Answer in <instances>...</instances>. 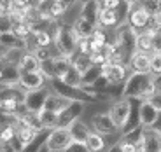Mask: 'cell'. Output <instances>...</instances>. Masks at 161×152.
<instances>
[{"label":"cell","mask_w":161,"mask_h":152,"mask_svg":"<svg viewBox=\"0 0 161 152\" xmlns=\"http://www.w3.org/2000/svg\"><path fill=\"white\" fill-rule=\"evenodd\" d=\"M158 91V79L153 73H130L128 80L123 86L125 100L149 101V98Z\"/></svg>","instance_id":"cell-1"},{"label":"cell","mask_w":161,"mask_h":152,"mask_svg":"<svg viewBox=\"0 0 161 152\" xmlns=\"http://www.w3.org/2000/svg\"><path fill=\"white\" fill-rule=\"evenodd\" d=\"M53 93L60 95L61 98L69 101H79V103H88V101H95L100 96L93 91L91 88H74V86H67L63 80L54 79L51 82Z\"/></svg>","instance_id":"cell-2"},{"label":"cell","mask_w":161,"mask_h":152,"mask_svg":"<svg viewBox=\"0 0 161 152\" xmlns=\"http://www.w3.org/2000/svg\"><path fill=\"white\" fill-rule=\"evenodd\" d=\"M53 46L56 49V54L63 58H70L72 60L77 52V37L72 30V24H61L58 26L56 37L53 40Z\"/></svg>","instance_id":"cell-3"},{"label":"cell","mask_w":161,"mask_h":152,"mask_svg":"<svg viewBox=\"0 0 161 152\" xmlns=\"http://www.w3.org/2000/svg\"><path fill=\"white\" fill-rule=\"evenodd\" d=\"M114 44L121 49V52L125 54L126 61L130 65L131 56L137 52V33L128 26V23L121 24L117 30H114Z\"/></svg>","instance_id":"cell-4"},{"label":"cell","mask_w":161,"mask_h":152,"mask_svg":"<svg viewBox=\"0 0 161 152\" xmlns=\"http://www.w3.org/2000/svg\"><path fill=\"white\" fill-rule=\"evenodd\" d=\"M149 21H151V14L144 7V4L130 2V12H128V18H126V23L133 32L135 33L145 32L147 26H149Z\"/></svg>","instance_id":"cell-5"},{"label":"cell","mask_w":161,"mask_h":152,"mask_svg":"<svg viewBox=\"0 0 161 152\" xmlns=\"http://www.w3.org/2000/svg\"><path fill=\"white\" fill-rule=\"evenodd\" d=\"M107 114H109L110 119L114 121V124L117 126V129L123 131L125 126L128 124L130 116H131V100L121 98V100L112 101V105H110V108H109V112Z\"/></svg>","instance_id":"cell-6"},{"label":"cell","mask_w":161,"mask_h":152,"mask_svg":"<svg viewBox=\"0 0 161 152\" xmlns=\"http://www.w3.org/2000/svg\"><path fill=\"white\" fill-rule=\"evenodd\" d=\"M72 144V136L67 128H56L49 131L47 140H46V145L51 152H65Z\"/></svg>","instance_id":"cell-7"},{"label":"cell","mask_w":161,"mask_h":152,"mask_svg":"<svg viewBox=\"0 0 161 152\" xmlns=\"http://www.w3.org/2000/svg\"><path fill=\"white\" fill-rule=\"evenodd\" d=\"M102 72H103V77L107 79V82L110 86H125V82L128 80L130 73H131L126 65H114V63L105 65L102 68Z\"/></svg>","instance_id":"cell-8"},{"label":"cell","mask_w":161,"mask_h":152,"mask_svg":"<svg viewBox=\"0 0 161 152\" xmlns=\"http://www.w3.org/2000/svg\"><path fill=\"white\" fill-rule=\"evenodd\" d=\"M82 112H84V103L70 101V103L67 105V108H63V112L58 114V128L69 129L75 121H79V117Z\"/></svg>","instance_id":"cell-9"},{"label":"cell","mask_w":161,"mask_h":152,"mask_svg":"<svg viewBox=\"0 0 161 152\" xmlns=\"http://www.w3.org/2000/svg\"><path fill=\"white\" fill-rule=\"evenodd\" d=\"M91 126H93V131L98 133L102 136H109V135H116L119 129L117 126L114 124V121L110 119L109 114L100 112V114H95L91 117Z\"/></svg>","instance_id":"cell-10"},{"label":"cell","mask_w":161,"mask_h":152,"mask_svg":"<svg viewBox=\"0 0 161 152\" xmlns=\"http://www.w3.org/2000/svg\"><path fill=\"white\" fill-rule=\"evenodd\" d=\"M46 77L40 72H33V73H23L19 77V88L23 89L25 93H33V91H40V89L47 88L46 86Z\"/></svg>","instance_id":"cell-11"},{"label":"cell","mask_w":161,"mask_h":152,"mask_svg":"<svg viewBox=\"0 0 161 152\" xmlns=\"http://www.w3.org/2000/svg\"><path fill=\"white\" fill-rule=\"evenodd\" d=\"M47 95H49V88H44L40 91H33V93H26V96H25V108L28 112L39 114L40 110H44V103H46Z\"/></svg>","instance_id":"cell-12"},{"label":"cell","mask_w":161,"mask_h":152,"mask_svg":"<svg viewBox=\"0 0 161 152\" xmlns=\"http://www.w3.org/2000/svg\"><path fill=\"white\" fill-rule=\"evenodd\" d=\"M138 152H161V135L154 129L145 128L142 142L138 145Z\"/></svg>","instance_id":"cell-13"},{"label":"cell","mask_w":161,"mask_h":152,"mask_svg":"<svg viewBox=\"0 0 161 152\" xmlns=\"http://www.w3.org/2000/svg\"><path fill=\"white\" fill-rule=\"evenodd\" d=\"M128 68L131 73H151V54L137 51L130 60Z\"/></svg>","instance_id":"cell-14"},{"label":"cell","mask_w":161,"mask_h":152,"mask_svg":"<svg viewBox=\"0 0 161 152\" xmlns=\"http://www.w3.org/2000/svg\"><path fill=\"white\" fill-rule=\"evenodd\" d=\"M72 30H74V33H75L77 40H80V39H91L93 33L97 32V24L79 16V18H75V19H74Z\"/></svg>","instance_id":"cell-15"},{"label":"cell","mask_w":161,"mask_h":152,"mask_svg":"<svg viewBox=\"0 0 161 152\" xmlns=\"http://www.w3.org/2000/svg\"><path fill=\"white\" fill-rule=\"evenodd\" d=\"M159 117V112L151 105V101H142L140 103V124L144 128H153L154 122Z\"/></svg>","instance_id":"cell-16"},{"label":"cell","mask_w":161,"mask_h":152,"mask_svg":"<svg viewBox=\"0 0 161 152\" xmlns=\"http://www.w3.org/2000/svg\"><path fill=\"white\" fill-rule=\"evenodd\" d=\"M69 133H70V136H72L74 144H82L84 145L86 140L89 138V135H91V129L88 128V124L82 122V121L79 119L69 128Z\"/></svg>","instance_id":"cell-17"},{"label":"cell","mask_w":161,"mask_h":152,"mask_svg":"<svg viewBox=\"0 0 161 152\" xmlns=\"http://www.w3.org/2000/svg\"><path fill=\"white\" fill-rule=\"evenodd\" d=\"M39 68H40V61L35 58V54H33V52H28V51L23 54L19 65H18V70H19L21 75H23V73L39 72Z\"/></svg>","instance_id":"cell-18"},{"label":"cell","mask_w":161,"mask_h":152,"mask_svg":"<svg viewBox=\"0 0 161 152\" xmlns=\"http://www.w3.org/2000/svg\"><path fill=\"white\" fill-rule=\"evenodd\" d=\"M70 101L65 100V98H61L60 95H56V93L49 91L47 98H46V103H44V110H49V112H63V108H67V105H69Z\"/></svg>","instance_id":"cell-19"},{"label":"cell","mask_w":161,"mask_h":152,"mask_svg":"<svg viewBox=\"0 0 161 152\" xmlns=\"http://www.w3.org/2000/svg\"><path fill=\"white\" fill-rule=\"evenodd\" d=\"M84 145L89 152H107L109 150L105 136L98 135V133H95V131H91V135H89V138L86 140Z\"/></svg>","instance_id":"cell-20"},{"label":"cell","mask_w":161,"mask_h":152,"mask_svg":"<svg viewBox=\"0 0 161 152\" xmlns=\"http://www.w3.org/2000/svg\"><path fill=\"white\" fill-rule=\"evenodd\" d=\"M39 121L42 129L46 131H53L58 128V114L56 112H49V110H40L39 112Z\"/></svg>","instance_id":"cell-21"},{"label":"cell","mask_w":161,"mask_h":152,"mask_svg":"<svg viewBox=\"0 0 161 152\" xmlns=\"http://www.w3.org/2000/svg\"><path fill=\"white\" fill-rule=\"evenodd\" d=\"M154 35L156 33H151V32L137 33V51L153 54V37Z\"/></svg>","instance_id":"cell-22"},{"label":"cell","mask_w":161,"mask_h":152,"mask_svg":"<svg viewBox=\"0 0 161 152\" xmlns=\"http://www.w3.org/2000/svg\"><path fill=\"white\" fill-rule=\"evenodd\" d=\"M72 7V2H51V7H49V12H51V18L54 21H60L61 18L67 16V12Z\"/></svg>","instance_id":"cell-23"},{"label":"cell","mask_w":161,"mask_h":152,"mask_svg":"<svg viewBox=\"0 0 161 152\" xmlns=\"http://www.w3.org/2000/svg\"><path fill=\"white\" fill-rule=\"evenodd\" d=\"M72 67L75 68L77 72L80 73V77H82L84 73H88L93 68V63H91V60H89V56H82V54H77L75 52V56L72 58Z\"/></svg>","instance_id":"cell-24"},{"label":"cell","mask_w":161,"mask_h":152,"mask_svg":"<svg viewBox=\"0 0 161 152\" xmlns=\"http://www.w3.org/2000/svg\"><path fill=\"white\" fill-rule=\"evenodd\" d=\"M33 32H35V28H33V24H30L28 21H23V23L12 26V33H14L19 40H23V42H26V40L32 37Z\"/></svg>","instance_id":"cell-25"},{"label":"cell","mask_w":161,"mask_h":152,"mask_svg":"<svg viewBox=\"0 0 161 152\" xmlns=\"http://www.w3.org/2000/svg\"><path fill=\"white\" fill-rule=\"evenodd\" d=\"M70 68H72V60H70V58H63V56H56V58H54V70H56V79L63 80V77L69 73Z\"/></svg>","instance_id":"cell-26"},{"label":"cell","mask_w":161,"mask_h":152,"mask_svg":"<svg viewBox=\"0 0 161 152\" xmlns=\"http://www.w3.org/2000/svg\"><path fill=\"white\" fill-rule=\"evenodd\" d=\"M56 58V56H54ZM54 58H49L46 61H40V68L39 72L46 77L47 82H53V80L56 79V70H54Z\"/></svg>","instance_id":"cell-27"},{"label":"cell","mask_w":161,"mask_h":152,"mask_svg":"<svg viewBox=\"0 0 161 152\" xmlns=\"http://www.w3.org/2000/svg\"><path fill=\"white\" fill-rule=\"evenodd\" d=\"M25 52H26L25 49H9L4 56V65L5 67H16L18 68V65H19Z\"/></svg>","instance_id":"cell-28"},{"label":"cell","mask_w":161,"mask_h":152,"mask_svg":"<svg viewBox=\"0 0 161 152\" xmlns=\"http://www.w3.org/2000/svg\"><path fill=\"white\" fill-rule=\"evenodd\" d=\"M80 79H82V77H80V73L77 72L75 68H70L69 70V73H67V75L63 77V82L67 86H74V88H80Z\"/></svg>","instance_id":"cell-29"},{"label":"cell","mask_w":161,"mask_h":152,"mask_svg":"<svg viewBox=\"0 0 161 152\" xmlns=\"http://www.w3.org/2000/svg\"><path fill=\"white\" fill-rule=\"evenodd\" d=\"M151 73L156 79H161V52L151 54Z\"/></svg>","instance_id":"cell-30"},{"label":"cell","mask_w":161,"mask_h":152,"mask_svg":"<svg viewBox=\"0 0 161 152\" xmlns=\"http://www.w3.org/2000/svg\"><path fill=\"white\" fill-rule=\"evenodd\" d=\"M30 9H32V2H25V0H14V2H11V12L26 14Z\"/></svg>","instance_id":"cell-31"},{"label":"cell","mask_w":161,"mask_h":152,"mask_svg":"<svg viewBox=\"0 0 161 152\" xmlns=\"http://www.w3.org/2000/svg\"><path fill=\"white\" fill-rule=\"evenodd\" d=\"M89 60H91L93 67H98V68H103L105 65H109V60H107V56L103 54V51L102 52H91Z\"/></svg>","instance_id":"cell-32"},{"label":"cell","mask_w":161,"mask_h":152,"mask_svg":"<svg viewBox=\"0 0 161 152\" xmlns=\"http://www.w3.org/2000/svg\"><path fill=\"white\" fill-rule=\"evenodd\" d=\"M77 54H82V56H91V44H89V39L77 40Z\"/></svg>","instance_id":"cell-33"},{"label":"cell","mask_w":161,"mask_h":152,"mask_svg":"<svg viewBox=\"0 0 161 152\" xmlns=\"http://www.w3.org/2000/svg\"><path fill=\"white\" fill-rule=\"evenodd\" d=\"M33 54H35V58L39 61H46L49 58H54V54H51V47H37L33 51Z\"/></svg>","instance_id":"cell-34"},{"label":"cell","mask_w":161,"mask_h":152,"mask_svg":"<svg viewBox=\"0 0 161 152\" xmlns=\"http://www.w3.org/2000/svg\"><path fill=\"white\" fill-rule=\"evenodd\" d=\"M149 101H151V105H153V107L156 108L158 112H161V89H158V91L154 93L153 96H151Z\"/></svg>","instance_id":"cell-35"},{"label":"cell","mask_w":161,"mask_h":152,"mask_svg":"<svg viewBox=\"0 0 161 152\" xmlns=\"http://www.w3.org/2000/svg\"><path fill=\"white\" fill-rule=\"evenodd\" d=\"M12 32V24H11V19L7 18H2L0 16V33H9Z\"/></svg>","instance_id":"cell-36"},{"label":"cell","mask_w":161,"mask_h":152,"mask_svg":"<svg viewBox=\"0 0 161 152\" xmlns=\"http://www.w3.org/2000/svg\"><path fill=\"white\" fill-rule=\"evenodd\" d=\"M153 52H161V32L153 37Z\"/></svg>","instance_id":"cell-37"},{"label":"cell","mask_w":161,"mask_h":152,"mask_svg":"<svg viewBox=\"0 0 161 152\" xmlns=\"http://www.w3.org/2000/svg\"><path fill=\"white\" fill-rule=\"evenodd\" d=\"M65 152H89V150L86 149V145H82V144H72Z\"/></svg>","instance_id":"cell-38"},{"label":"cell","mask_w":161,"mask_h":152,"mask_svg":"<svg viewBox=\"0 0 161 152\" xmlns=\"http://www.w3.org/2000/svg\"><path fill=\"white\" fill-rule=\"evenodd\" d=\"M0 152H18L11 142H0Z\"/></svg>","instance_id":"cell-39"},{"label":"cell","mask_w":161,"mask_h":152,"mask_svg":"<svg viewBox=\"0 0 161 152\" xmlns=\"http://www.w3.org/2000/svg\"><path fill=\"white\" fill-rule=\"evenodd\" d=\"M151 129H154L156 133H159V135H161V112H159V117H158V121L154 122V126H153Z\"/></svg>","instance_id":"cell-40"},{"label":"cell","mask_w":161,"mask_h":152,"mask_svg":"<svg viewBox=\"0 0 161 152\" xmlns=\"http://www.w3.org/2000/svg\"><path fill=\"white\" fill-rule=\"evenodd\" d=\"M39 152H51V150H49V149H47V145L44 144L42 147H40V150H39Z\"/></svg>","instance_id":"cell-41"},{"label":"cell","mask_w":161,"mask_h":152,"mask_svg":"<svg viewBox=\"0 0 161 152\" xmlns=\"http://www.w3.org/2000/svg\"><path fill=\"white\" fill-rule=\"evenodd\" d=\"M0 107H2V103H0Z\"/></svg>","instance_id":"cell-42"}]
</instances>
